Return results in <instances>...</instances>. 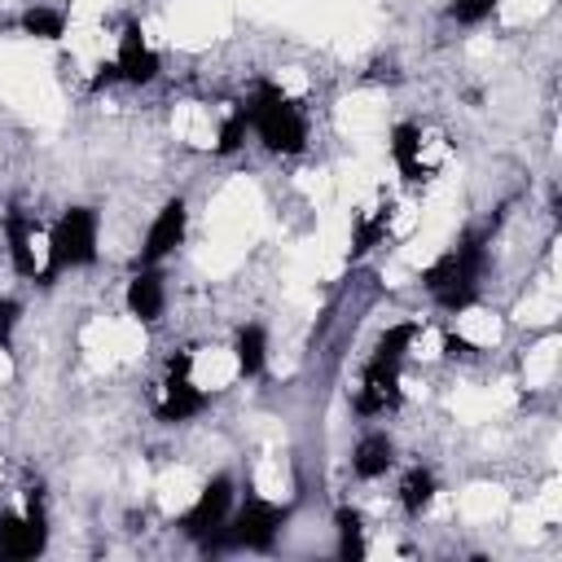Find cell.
Here are the masks:
<instances>
[{
    "mask_svg": "<svg viewBox=\"0 0 562 562\" xmlns=\"http://www.w3.org/2000/svg\"><path fill=\"white\" fill-rule=\"evenodd\" d=\"M483 268H487V246L483 237H461V246L443 250L426 272H422V285L430 290V299L443 307V312H465L474 299H479V281H483Z\"/></svg>",
    "mask_w": 562,
    "mask_h": 562,
    "instance_id": "cell-1",
    "label": "cell"
},
{
    "mask_svg": "<svg viewBox=\"0 0 562 562\" xmlns=\"http://www.w3.org/2000/svg\"><path fill=\"white\" fill-rule=\"evenodd\" d=\"M241 105H246V123L263 140V149H272V154H303L307 149V119L294 105V97H285L277 83H268V79L255 83V92Z\"/></svg>",
    "mask_w": 562,
    "mask_h": 562,
    "instance_id": "cell-2",
    "label": "cell"
},
{
    "mask_svg": "<svg viewBox=\"0 0 562 562\" xmlns=\"http://www.w3.org/2000/svg\"><path fill=\"white\" fill-rule=\"evenodd\" d=\"M290 509L277 505V501H263V496H246V505L237 514H228V522L220 531H211L202 540V549H255V553H268L285 527Z\"/></svg>",
    "mask_w": 562,
    "mask_h": 562,
    "instance_id": "cell-3",
    "label": "cell"
},
{
    "mask_svg": "<svg viewBox=\"0 0 562 562\" xmlns=\"http://www.w3.org/2000/svg\"><path fill=\"white\" fill-rule=\"evenodd\" d=\"M97 233H101V215L92 206H70L61 211V220L48 233V263L40 268V281L53 285L57 272L66 268H83L97 259Z\"/></svg>",
    "mask_w": 562,
    "mask_h": 562,
    "instance_id": "cell-4",
    "label": "cell"
},
{
    "mask_svg": "<svg viewBox=\"0 0 562 562\" xmlns=\"http://www.w3.org/2000/svg\"><path fill=\"white\" fill-rule=\"evenodd\" d=\"M400 369H404V356H391V351L373 347L351 408H356L360 417H382V413H391V408L400 404Z\"/></svg>",
    "mask_w": 562,
    "mask_h": 562,
    "instance_id": "cell-5",
    "label": "cell"
},
{
    "mask_svg": "<svg viewBox=\"0 0 562 562\" xmlns=\"http://www.w3.org/2000/svg\"><path fill=\"white\" fill-rule=\"evenodd\" d=\"M48 544L44 492H26V514H0V558H35Z\"/></svg>",
    "mask_w": 562,
    "mask_h": 562,
    "instance_id": "cell-6",
    "label": "cell"
},
{
    "mask_svg": "<svg viewBox=\"0 0 562 562\" xmlns=\"http://www.w3.org/2000/svg\"><path fill=\"white\" fill-rule=\"evenodd\" d=\"M233 479L228 474H215L202 492H198V501L189 505V514L180 518V531L189 536V540H206L211 531H220L224 522H228V514H233Z\"/></svg>",
    "mask_w": 562,
    "mask_h": 562,
    "instance_id": "cell-7",
    "label": "cell"
},
{
    "mask_svg": "<svg viewBox=\"0 0 562 562\" xmlns=\"http://www.w3.org/2000/svg\"><path fill=\"white\" fill-rule=\"evenodd\" d=\"M184 224H189V206L180 198L162 202V211L154 215L145 241H140V255H136V268H154L158 259H167L180 241H184Z\"/></svg>",
    "mask_w": 562,
    "mask_h": 562,
    "instance_id": "cell-8",
    "label": "cell"
},
{
    "mask_svg": "<svg viewBox=\"0 0 562 562\" xmlns=\"http://www.w3.org/2000/svg\"><path fill=\"white\" fill-rule=\"evenodd\" d=\"M114 70H119V79H123V83H136V88L158 79V53L145 44V35H140V26H136V22H127V26H123V35H119Z\"/></svg>",
    "mask_w": 562,
    "mask_h": 562,
    "instance_id": "cell-9",
    "label": "cell"
},
{
    "mask_svg": "<svg viewBox=\"0 0 562 562\" xmlns=\"http://www.w3.org/2000/svg\"><path fill=\"white\" fill-rule=\"evenodd\" d=\"M127 312L140 321V325H154L167 307V285H162V272L154 268H136V277L127 281V294H123Z\"/></svg>",
    "mask_w": 562,
    "mask_h": 562,
    "instance_id": "cell-10",
    "label": "cell"
},
{
    "mask_svg": "<svg viewBox=\"0 0 562 562\" xmlns=\"http://www.w3.org/2000/svg\"><path fill=\"white\" fill-rule=\"evenodd\" d=\"M206 408V391L193 386L189 373H171L167 369V382H162V400H158V422H189Z\"/></svg>",
    "mask_w": 562,
    "mask_h": 562,
    "instance_id": "cell-11",
    "label": "cell"
},
{
    "mask_svg": "<svg viewBox=\"0 0 562 562\" xmlns=\"http://www.w3.org/2000/svg\"><path fill=\"white\" fill-rule=\"evenodd\" d=\"M386 145H391V162H395V171H400L408 184H422V180H426V162H422V127H417V123H395Z\"/></svg>",
    "mask_w": 562,
    "mask_h": 562,
    "instance_id": "cell-12",
    "label": "cell"
},
{
    "mask_svg": "<svg viewBox=\"0 0 562 562\" xmlns=\"http://www.w3.org/2000/svg\"><path fill=\"white\" fill-rule=\"evenodd\" d=\"M391 465H395V443L382 430L360 435V443L351 448V474L356 479H382Z\"/></svg>",
    "mask_w": 562,
    "mask_h": 562,
    "instance_id": "cell-13",
    "label": "cell"
},
{
    "mask_svg": "<svg viewBox=\"0 0 562 562\" xmlns=\"http://www.w3.org/2000/svg\"><path fill=\"white\" fill-rule=\"evenodd\" d=\"M233 360H237V373L241 378H259L263 364H268V329L263 325H241L237 338H233Z\"/></svg>",
    "mask_w": 562,
    "mask_h": 562,
    "instance_id": "cell-14",
    "label": "cell"
},
{
    "mask_svg": "<svg viewBox=\"0 0 562 562\" xmlns=\"http://www.w3.org/2000/svg\"><path fill=\"white\" fill-rule=\"evenodd\" d=\"M435 492H439L435 474H430L426 465H413V470L404 474V483H400V505H404V514H408V518H422V514L430 509Z\"/></svg>",
    "mask_w": 562,
    "mask_h": 562,
    "instance_id": "cell-15",
    "label": "cell"
},
{
    "mask_svg": "<svg viewBox=\"0 0 562 562\" xmlns=\"http://www.w3.org/2000/svg\"><path fill=\"white\" fill-rule=\"evenodd\" d=\"M4 237H9V259L18 277H40L35 268V250H31V228L22 215H4Z\"/></svg>",
    "mask_w": 562,
    "mask_h": 562,
    "instance_id": "cell-16",
    "label": "cell"
},
{
    "mask_svg": "<svg viewBox=\"0 0 562 562\" xmlns=\"http://www.w3.org/2000/svg\"><path fill=\"white\" fill-rule=\"evenodd\" d=\"M334 522H338V558H347V562L364 558V518H360V509L338 505Z\"/></svg>",
    "mask_w": 562,
    "mask_h": 562,
    "instance_id": "cell-17",
    "label": "cell"
},
{
    "mask_svg": "<svg viewBox=\"0 0 562 562\" xmlns=\"http://www.w3.org/2000/svg\"><path fill=\"white\" fill-rule=\"evenodd\" d=\"M18 26H22L26 35H35V40H61V35H66V13L35 4V9H26V13L18 18Z\"/></svg>",
    "mask_w": 562,
    "mask_h": 562,
    "instance_id": "cell-18",
    "label": "cell"
},
{
    "mask_svg": "<svg viewBox=\"0 0 562 562\" xmlns=\"http://www.w3.org/2000/svg\"><path fill=\"white\" fill-rule=\"evenodd\" d=\"M246 105H233V114L220 123V140H215V154H237L241 140H246Z\"/></svg>",
    "mask_w": 562,
    "mask_h": 562,
    "instance_id": "cell-19",
    "label": "cell"
},
{
    "mask_svg": "<svg viewBox=\"0 0 562 562\" xmlns=\"http://www.w3.org/2000/svg\"><path fill=\"white\" fill-rule=\"evenodd\" d=\"M496 0H448V18L461 26H479L483 18H492Z\"/></svg>",
    "mask_w": 562,
    "mask_h": 562,
    "instance_id": "cell-20",
    "label": "cell"
},
{
    "mask_svg": "<svg viewBox=\"0 0 562 562\" xmlns=\"http://www.w3.org/2000/svg\"><path fill=\"white\" fill-rule=\"evenodd\" d=\"M18 316H22V307H18L13 299H0V347H9V342H13Z\"/></svg>",
    "mask_w": 562,
    "mask_h": 562,
    "instance_id": "cell-21",
    "label": "cell"
},
{
    "mask_svg": "<svg viewBox=\"0 0 562 562\" xmlns=\"http://www.w3.org/2000/svg\"><path fill=\"white\" fill-rule=\"evenodd\" d=\"M443 351H448V356H470L474 347H470L461 334H452V329H448V334H443Z\"/></svg>",
    "mask_w": 562,
    "mask_h": 562,
    "instance_id": "cell-22",
    "label": "cell"
}]
</instances>
